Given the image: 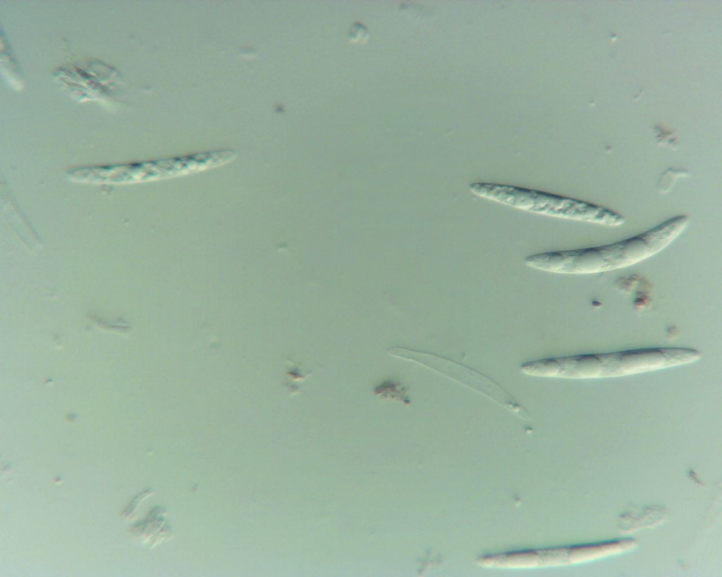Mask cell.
Returning <instances> with one entry per match:
<instances>
[{
	"instance_id": "6da1fadb",
	"label": "cell",
	"mask_w": 722,
	"mask_h": 577,
	"mask_svg": "<svg viewBox=\"0 0 722 577\" xmlns=\"http://www.w3.org/2000/svg\"><path fill=\"white\" fill-rule=\"evenodd\" d=\"M687 218L675 217L641 235L610 245L542 252L525 258L529 267L543 271L583 274L632 265L663 249L687 227Z\"/></svg>"
},
{
	"instance_id": "7a4b0ae2",
	"label": "cell",
	"mask_w": 722,
	"mask_h": 577,
	"mask_svg": "<svg viewBox=\"0 0 722 577\" xmlns=\"http://www.w3.org/2000/svg\"><path fill=\"white\" fill-rule=\"evenodd\" d=\"M685 348H650L610 354H585L543 359L544 377L587 378L629 375L687 363Z\"/></svg>"
},
{
	"instance_id": "3957f363",
	"label": "cell",
	"mask_w": 722,
	"mask_h": 577,
	"mask_svg": "<svg viewBox=\"0 0 722 577\" xmlns=\"http://www.w3.org/2000/svg\"><path fill=\"white\" fill-rule=\"evenodd\" d=\"M469 189L482 198L537 214L607 225L624 223L611 210L545 191L491 182H473Z\"/></svg>"
},
{
	"instance_id": "277c9868",
	"label": "cell",
	"mask_w": 722,
	"mask_h": 577,
	"mask_svg": "<svg viewBox=\"0 0 722 577\" xmlns=\"http://www.w3.org/2000/svg\"><path fill=\"white\" fill-rule=\"evenodd\" d=\"M69 174L82 182L126 183L173 178L176 170L172 161L166 159L125 167L78 169Z\"/></svg>"
}]
</instances>
